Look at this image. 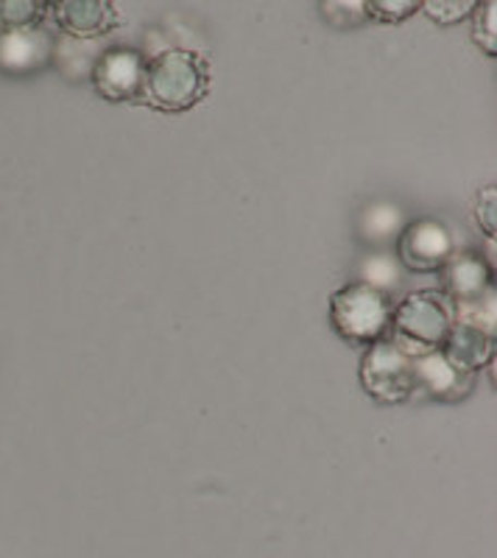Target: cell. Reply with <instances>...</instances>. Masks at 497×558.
Returning <instances> with one entry per match:
<instances>
[{"label":"cell","instance_id":"obj_18","mask_svg":"<svg viewBox=\"0 0 497 558\" xmlns=\"http://www.w3.org/2000/svg\"><path fill=\"white\" fill-rule=\"evenodd\" d=\"M366 9H369V20H375V23L397 26V23L420 12L422 0H366Z\"/></svg>","mask_w":497,"mask_h":558},{"label":"cell","instance_id":"obj_13","mask_svg":"<svg viewBox=\"0 0 497 558\" xmlns=\"http://www.w3.org/2000/svg\"><path fill=\"white\" fill-rule=\"evenodd\" d=\"M402 271H405V268H402V263L397 260V254H389V252H383V248H377V252H369L366 257H361V260H357L355 282H364V286H369V288H375V291L391 296V293L400 288L402 277H405Z\"/></svg>","mask_w":497,"mask_h":558},{"label":"cell","instance_id":"obj_2","mask_svg":"<svg viewBox=\"0 0 497 558\" xmlns=\"http://www.w3.org/2000/svg\"><path fill=\"white\" fill-rule=\"evenodd\" d=\"M456 313L441 291H414L400 299L391 311L389 338L405 355L416 357L445 343Z\"/></svg>","mask_w":497,"mask_h":558},{"label":"cell","instance_id":"obj_7","mask_svg":"<svg viewBox=\"0 0 497 558\" xmlns=\"http://www.w3.org/2000/svg\"><path fill=\"white\" fill-rule=\"evenodd\" d=\"M411 366H414V391H422L436 402H461L475 388V375L456 368L441 355V349L411 357Z\"/></svg>","mask_w":497,"mask_h":558},{"label":"cell","instance_id":"obj_20","mask_svg":"<svg viewBox=\"0 0 497 558\" xmlns=\"http://www.w3.org/2000/svg\"><path fill=\"white\" fill-rule=\"evenodd\" d=\"M48 3H53V0H48Z\"/></svg>","mask_w":497,"mask_h":558},{"label":"cell","instance_id":"obj_11","mask_svg":"<svg viewBox=\"0 0 497 558\" xmlns=\"http://www.w3.org/2000/svg\"><path fill=\"white\" fill-rule=\"evenodd\" d=\"M441 355L447 361L453 363L456 368L461 372H481L484 366L495 363V352H497V343H495V332H486L475 324H466V322H453L450 332H447L445 343H441Z\"/></svg>","mask_w":497,"mask_h":558},{"label":"cell","instance_id":"obj_8","mask_svg":"<svg viewBox=\"0 0 497 558\" xmlns=\"http://www.w3.org/2000/svg\"><path fill=\"white\" fill-rule=\"evenodd\" d=\"M51 14L57 26L73 39L107 37L121 26L116 0H53Z\"/></svg>","mask_w":497,"mask_h":558},{"label":"cell","instance_id":"obj_19","mask_svg":"<svg viewBox=\"0 0 497 558\" xmlns=\"http://www.w3.org/2000/svg\"><path fill=\"white\" fill-rule=\"evenodd\" d=\"M475 221L484 229V235L495 241L497 229V191L495 184H486L484 191L478 193V202H475Z\"/></svg>","mask_w":497,"mask_h":558},{"label":"cell","instance_id":"obj_12","mask_svg":"<svg viewBox=\"0 0 497 558\" xmlns=\"http://www.w3.org/2000/svg\"><path fill=\"white\" fill-rule=\"evenodd\" d=\"M405 213L395 202H372L357 213V238L372 248H383L397 241L405 227Z\"/></svg>","mask_w":497,"mask_h":558},{"label":"cell","instance_id":"obj_15","mask_svg":"<svg viewBox=\"0 0 497 558\" xmlns=\"http://www.w3.org/2000/svg\"><path fill=\"white\" fill-rule=\"evenodd\" d=\"M472 39L486 57L497 53V0H481L472 12Z\"/></svg>","mask_w":497,"mask_h":558},{"label":"cell","instance_id":"obj_17","mask_svg":"<svg viewBox=\"0 0 497 558\" xmlns=\"http://www.w3.org/2000/svg\"><path fill=\"white\" fill-rule=\"evenodd\" d=\"M481 0H422L420 12L434 20L436 26H459L472 17Z\"/></svg>","mask_w":497,"mask_h":558},{"label":"cell","instance_id":"obj_14","mask_svg":"<svg viewBox=\"0 0 497 558\" xmlns=\"http://www.w3.org/2000/svg\"><path fill=\"white\" fill-rule=\"evenodd\" d=\"M51 12L48 0H0V32L37 28Z\"/></svg>","mask_w":497,"mask_h":558},{"label":"cell","instance_id":"obj_6","mask_svg":"<svg viewBox=\"0 0 497 558\" xmlns=\"http://www.w3.org/2000/svg\"><path fill=\"white\" fill-rule=\"evenodd\" d=\"M143 84H146V59L126 45L107 48L93 64V87L107 101L121 104L143 98Z\"/></svg>","mask_w":497,"mask_h":558},{"label":"cell","instance_id":"obj_3","mask_svg":"<svg viewBox=\"0 0 497 558\" xmlns=\"http://www.w3.org/2000/svg\"><path fill=\"white\" fill-rule=\"evenodd\" d=\"M391 296L364 286V282H347L330 299L332 330L350 343H375L389 338L391 327Z\"/></svg>","mask_w":497,"mask_h":558},{"label":"cell","instance_id":"obj_4","mask_svg":"<svg viewBox=\"0 0 497 558\" xmlns=\"http://www.w3.org/2000/svg\"><path fill=\"white\" fill-rule=\"evenodd\" d=\"M361 386L380 405H400L414 397V366L391 338L369 343L361 361Z\"/></svg>","mask_w":497,"mask_h":558},{"label":"cell","instance_id":"obj_16","mask_svg":"<svg viewBox=\"0 0 497 558\" xmlns=\"http://www.w3.org/2000/svg\"><path fill=\"white\" fill-rule=\"evenodd\" d=\"M322 14L336 28H357L369 23L366 0H322Z\"/></svg>","mask_w":497,"mask_h":558},{"label":"cell","instance_id":"obj_9","mask_svg":"<svg viewBox=\"0 0 497 558\" xmlns=\"http://www.w3.org/2000/svg\"><path fill=\"white\" fill-rule=\"evenodd\" d=\"M53 53L57 45L43 26L0 32V73L7 76H32L51 62Z\"/></svg>","mask_w":497,"mask_h":558},{"label":"cell","instance_id":"obj_5","mask_svg":"<svg viewBox=\"0 0 497 558\" xmlns=\"http://www.w3.org/2000/svg\"><path fill=\"white\" fill-rule=\"evenodd\" d=\"M397 260L405 271H439L456 254V238L439 218H416L397 238Z\"/></svg>","mask_w":497,"mask_h":558},{"label":"cell","instance_id":"obj_1","mask_svg":"<svg viewBox=\"0 0 497 558\" xmlns=\"http://www.w3.org/2000/svg\"><path fill=\"white\" fill-rule=\"evenodd\" d=\"M210 89V64L187 48H168L146 62L143 98L162 112H187L205 101Z\"/></svg>","mask_w":497,"mask_h":558},{"label":"cell","instance_id":"obj_10","mask_svg":"<svg viewBox=\"0 0 497 558\" xmlns=\"http://www.w3.org/2000/svg\"><path fill=\"white\" fill-rule=\"evenodd\" d=\"M441 271V288L445 296L450 299V305H464L470 299H478L489 288H495V277H492V266L475 252H456Z\"/></svg>","mask_w":497,"mask_h":558}]
</instances>
